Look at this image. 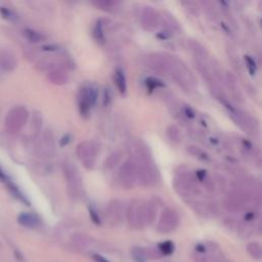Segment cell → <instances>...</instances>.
Returning <instances> with one entry per match:
<instances>
[{"label": "cell", "mask_w": 262, "mask_h": 262, "mask_svg": "<svg viewBox=\"0 0 262 262\" xmlns=\"http://www.w3.org/2000/svg\"><path fill=\"white\" fill-rule=\"evenodd\" d=\"M146 63L154 72L171 79L187 92H194L198 87L195 75L177 57L154 53L147 57Z\"/></svg>", "instance_id": "cell-1"}, {"label": "cell", "mask_w": 262, "mask_h": 262, "mask_svg": "<svg viewBox=\"0 0 262 262\" xmlns=\"http://www.w3.org/2000/svg\"><path fill=\"white\" fill-rule=\"evenodd\" d=\"M173 186L177 193L189 204L196 212L207 215L210 212V204L205 201L207 193L197 179L196 172L186 166H180L174 172Z\"/></svg>", "instance_id": "cell-2"}, {"label": "cell", "mask_w": 262, "mask_h": 262, "mask_svg": "<svg viewBox=\"0 0 262 262\" xmlns=\"http://www.w3.org/2000/svg\"><path fill=\"white\" fill-rule=\"evenodd\" d=\"M130 154L137 167L140 185L146 188L156 186L160 181V174L149 149L143 143L136 142L130 146Z\"/></svg>", "instance_id": "cell-3"}, {"label": "cell", "mask_w": 262, "mask_h": 262, "mask_svg": "<svg viewBox=\"0 0 262 262\" xmlns=\"http://www.w3.org/2000/svg\"><path fill=\"white\" fill-rule=\"evenodd\" d=\"M261 193V188L249 183L235 186L226 195L225 208L233 213L250 210L259 204Z\"/></svg>", "instance_id": "cell-4"}, {"label": "cell", "mask_w": 262, "mask_h": 262, "mask_svg": "<svg viewBox=\"0 0 262 262\" xmlns=\"http://www.w3.org/2000/svg\"><path fill=\"white\" fill-rule=\"evenodd\" d=\"M157 210L152 203L141 199L131 201L127 209V220L135 229H143L152 224L156 217Z\"/></svg>", "instance_id": "cell-5"}, {"label": "cell", "mask_w": 262, "mask_h": 262, "mask_svg": "<svg viewBox=\"0 0 262 262\" xmlns=\"http://www.w3.org/2000/svg\"><path fill=\"white\" fill-rule=\"evenodd\" d=\"M225 108L228 111L229 116L234 121V123L248 135H255L258 133V123L257 121L249 115L244 110L236 107L232 102L227 104Z\"/></svg>", "instance_id": "cell-6"}, {"label": "cell", "mask_w": 262, "mask_h": 262, "mask_svg": "<svg viewBox=\"0 0 262 262\" xmlns=\"http://www.w3.org/2000/svg\"><path fill=\"white\" fill-rule=\"evenodd\" d=\"M65 178L67 181L68 193L72 198H79L82 193V179L79 170L73 163H66L64 165Z\"/></svg>", "instance_id": "cell-7"}, {"label": "cell", "mask_w": 262, "mask_h": 262, "mask_svg": "<svg viewBox=\"0 0 262 262\" xmlns=\"http://www.w3.org/2000/svg\"><path fill=\"white\" fill-rule=\"evenodd\" d=\"M76 155L86 168L92 169L99 155V146L92 141L83 142L77 147Z\"/></svg>", "instance_id": "cell-8"}, {"label": "cell", "mask_w": 262, "mask_h": 262, "mask_svg": "<svg viewBox=\"0 0 262 262\" xmlns=\"http://www.w3.org/2000/svg\"><path fill=\"white\" fill-rule=\"evenodd\" d=\"M29 112L26 108L18 106L12 109L6 118V127L11 133H18L28 122Z\"/></svg>", "instance_id": "cell-9"}, {"label": "cell", "mask_w": 262, "mask_h": 262, "mask_svg": "<svg viewBox=\"0 0 262 262\" xmlns=\"http://www.w3.org/2000/svg\"><path fill=\"white\" fill-rule=\"evenodd\" d=\"M99 97L98 89L94 85H86L80 90L78 96V105L81 115L87 116L91 108L96 105Z\"/></svg>", "instance_id": "cell-10"}, {"label": "cell", "mask_w": 262, "mask_h": 262, "mask_svg": "<svg viewBox=\"0 0 262 262\" xmlns=\"http://www.w3.org/2000/svg\"><path fill=\"white\" fill-rule=\"evenodd\" d=\"M118 179L121 187L125 190L133 189L138 182V172L136 164L133 160L125 161L119 169Z\"/></svg>", "instance_id": "cell-11"}, {"label": "cell", "mask_w": 262, "mask_h": 262, "mask_svg": "<svg viewBox=\"0 0 262 262\" xmlns=\"http://www.w3.org/2000/svg\"><path fill=\"white\" fill-rule=\"evenodd\" d=\"M180 225V216L173 209H165L157 226V231L161 234H170L176 231Z\"/></svg>", "instance_id": "cell-12"}, {"label": "cell", "mask_w": 262, "mask_h": 262, "mask_svg": "<svg viewBox=\"0 0 262 262\" xmlns=\"http://www.w3.org/2000/svg\"><path fill=\"white\" fill-rule=\"evenodd\" d=\"M195 259L197 262H221L222 253L214 244H199L196 247Z\"/></svg>", "instance_id": "cell-13"}, {"label": "cell", "mask_w": 262, "mask_h": 262, "mask_svg": "<svg viewBox=\"0 0 262 262\" xmlns=\"http://www.w3.org/2000/svg\"><path fill=\"white\" fill-rule=\"evenodd\" d=\"M238 147L245 158L251 161L254 165L262 167V151L258 147L243 139L240 140Z\"/></svg>", "instance_id": "cell-14"}, {"label": "cell", "mask_w": 262, "mask_h": 262, "mask_svg": "<svg viewBox=\"0 0 262 262\" xmlns=\"http://www.w3.org/2000/svg\"><path fill=\"white\" fill-rule=\"evenodd\" d=\"M142 27L147 31H155L160 25V15L152 7H146L140 17Z\"/></svg>", "instance_id": "cell-15"}, {"label": "cell", "mask_w": 262, "mask_h": 262, "mask_svg": "<svg viewBox=\"0 0 262 262\" xmlns=\"http://www.w3.org/2000/svg\"><path fill=\"white\" fill-rule=\"evenodd\" d=\"M56 151L55 137L50 129L42 135L39 143V152L45 157H52Z\"/></svg>", "instance_id": "cell-16"}, {"label": "cell", "mask_w": 262, "mask_h": 262, "mask_svg": "<svg viewBox=\"0 0 262 262\" xmlns=\"http://www.w3.org/2000/svg\"><path fill=\"white\" fill-rule=\"evenodd\" d=\"M225 86L227 87V90L229 91V94L231 97L239 104L244 103V97L241 92V89L239 86V83L234 75L231 73L226 72V77H225Z\"/></svg>", "instance_id": "cell-17"}, {"label": "cell", "mask_w": 262, "mask_h": 262, "mask_svg": "<svg viewBox=\"0 0 262 262\" xmlns=\"http://www.w3.org/2000/svg\"><path fill=\"white\" fill-rule=\"evenodd\" d=\"M106 215L109 223L117 225L120 224L123 217V204L121 201L113 200L108 204Z\"/></svg>", "instance_id": "cell-18"}, {"label": "cell", "mask_w": 262, "mask_h": 262, "mask_svg": "<svg viewBox=\"0 0 262 262\" xmlns=\"http://www.w3.org/2000/svg\"><path fill=\"white\" fill-rule=\"evenodd\" d=\"M18 61L11 52L9 51H0V69L7 72H12L17 68Z\"/></svg>", "instance_id": "cell-19"}, {"label": "cell", "mask_w": 262, "mask_h": 262, "mask_svg": "<svg viewBox=\"0 0 262 262\" xmlns=\"http://www.w3.org/2000/svg\"><path fill=\"white\" fill-rule=\"evenodd\" d=\"M18 222L23 227L29 228V229L37 228L40 225L39 217L33 213H28V212L20 214L18 217Z\"/></svg>", "instance_id": "cell-20"}, {"label": "cell", "mask_w": 262, "mask_h": 262, "mask_svg": "<svg viewBox=\"0 0 262 262\" xmlns=\"http://www.w3.org/2000/svg\"><path fill=\"white\" fill-rule=\"evenodd\" d=\"M48 78L53 84L56 85H65L69 80L67 73L59 68H54L53 70H51Z\"/></svg>", "instance_id": "cell-21"}, {"label": "cell", "mask_w": 262, "mask_h": 262, "mask_svg": "<svg viewBox=\"0 0 262 262\" xmlns=\"http://www.w3.org/2000/svg\"><path fill=\"white\" fill-rule=\"evenodd\" d=\"M166 137L172 144H180L183 140L181 130L176 125H170L166 129Z\"/></svg>", "instance_id": "cell-22"}, {"label": "cell", "mask_w": 262, "mask_h": 262, "mask_svg": "<svg viewBox=\"0 0 262 262\" xmlns=\"http://www.w3.org/2000/svg\"><path fill=\"white\" fill-rule=\"evenodd\" d=\"M247 253L255 260L262 259V246L257 242H250L246 247Z\"/></svg>", "instance_id": "cell-23"}, {"label": "cell", "mask_w": 262, "mask_h": 262, "mask_svg": "<svg viewBox=\"0 0 262 262\" xmlns=\"http://www.w3.org/2000/svg\"><path fill=\"white\" fill-rule=\"evenodd\" d=\"M188 152L195 158H197L198 160H201V161H204V162H208L210 161V157L209 155L204 151L202 150L201 148L197 147V146H188L187 148Z\"/></svg>", "instance_id": "cell-24"}, {"label": "cell", "mask_w": 262, "mask_h": 262, "mask_svg": "<svg viewBox=\"0 0 262 262\" xmlns=\"http://www.w3.org/2000/svg\"><path fill=\"white\" fill-rule=\"evenodd\" d=\"M115 83L117 85V89L119 90V92L121 94L126 93V89H127L126 78H125V75H124V73L121 69H117L116 72H115Z\"/></svg>", "instance_id": "cell-25"}, {"label": "cell", "mask_w": 262, "mask_h": 262, "mask_svg": "<svg viewBox=\"0 0 262 262\" xmlns=\"http://www.w3.org/2000/svg\"><path fill=\"white\" fill-rule=\"evenodd\" d=\"M202 6L204 8V11H205L207 17L212 22H215V21L218 20V13H217V10H216V8H215L213 3L205 2V3H202Z\"/></svg>", "instance_id": "cell-26"}, {"label": "cell", "mask_w": 262, "mask_h": 262, "mask_svg": "<svg viewBox=\"0 0 262 262\" xmlns=\"http://www.w3.org/2000/svg\"><path fill=\"white\" fill-rule=\"evenodd\" d=\"M24 36L26 37L27 40H29L32 43H38V42L45 40V36H43L41 33L34 31L32 29L24 30Z\"/></svg>", "instance_id": "cell-27"}, {"label": "cell", "mask_w": 262, "mask_h": 262, "mask_svg": "<svg viewBox=\"0 0 262 262\" xmlns=\"http://www.w3.org/2000/svg\"><path fill=\"white\" fill-rule=\"evenodd\" d=\"M93 4H94V6L98 7L99 9H101L103 11H106V12L113 11L117 6V3L113 2V0H97V2H94Z\"/></svg>", "instance_id": "cell-28"}, {"label": "cell", "mask_w": 262, "mask_h": 262, "mask_svg": "<svg viewBox=\"0 0 262 262\" xmlns=\"http://www.w3.org/2000/svg\"><path fill=\"white\" fill-rule=\"evenodd\" d=\"M94 36L96 38V40L99 43H104L105 42V34H104V24L101 20H99L96 25H95V29H94Z\"/></svg>", "instance_id": "cell-29"}, {"label": "cell", "mask_w": 262, "mask_h": 262, "mask_svg": "<svg viewBox=\"0 0 262 262\" xmlns=\"http://www.w3.org/2000/svg\"><path fill=\"white\" fill-rule=\"evenodd\" d=\"M121 160V153L119 152H116V153H113L112 155H110L106 161H105V167L106 168H109V169H112L114 168Z\"/></svg>", "instance_id": "cell-30"}, {"label": "cell", "mask_w": 262, "mask_h": 262, "mask_svg": "<svg viewBox=\"0 0 262 262\" xmlns=\"http://www.w3.org/2000/svg\"><path fill=\"white\" fill-rule=\"evenodd\" d=\"M158 250L161 253V255H170L174 251V244L171 241H166L159 245Z\"/></svg>", "instance_id": "cell-31"}, {"label": "cell", "mask_w": 262, "mask_h": 262, "mask_svg": "<svg viewBox=\"0 0 262 262\" xmlns=\"http://www.w3.org/2000/svg\"><path fill=\"white\" fill-rule=\"evenodd\" d=\"M148 251H146L145 249L142 248H136L133 251V255L136 261L138 262H146L147 258H148Z\"/></svg>", "instance_id": "cell-32"}, {"label": "cell", "mask_w": 262, "mask_h": 262, "mask_svg": "<svg viewBox=\"0 0 262 262\" xmlns=\"http://www.w3.org/2000/svg\"><path fill=\"white\" fill-rule=\"evenodd\" d=\"M42 127V117L39 113H35L32 120V128L34 133H38V131Z\"/></svg>", "instance_id": "cell-33"}, {"label": "cell", "mask_w": 262, "mask_h": 262, "mask_svg": "<svg viewBox=\"0 0 262 262\" xmlns=\"http://www.w3.org/2000/svg\"><path fill=\"white\" fill-rule=\"evenodd\" d=\"M146 84H147L148 89H149L150 91H154L155 89H158V87L163 86V84H162L159 80H157V79H155V78H152V77H150V78H148V79L146 80Z\"/></svg>", "instance_id": "cell-34"}, {"label": "cell", "mask_w": 262, "mask_h": 262, "mask_svg": "<svg viewBox=\"0 0 262 262\" xmlns=\"http://www.w3.org/2000/svg\"><path fill=\"white\" fill-rule=\"evenodd\" d=\"M245 62H246V66H247V69L249 70V72L253 75L255 74L256 72V65H255V62L253 59H251V57H245Z\"/></svg>", "instance_id": "cell-35"}, {"label": "cell", "mask_w": 262, "mask_h": 262, "mask_svg": "<svg viewBox=\"0 0 262 262\" xmlns=\"http://www.w3.org/2000/svg\"><path fill=\"white\" fill-rule=\"evenodd\" d=\"M90 214H91V217H92V221L96 224V225H101V218L97 212V210L95 208H92L90 207Z\"/></svg>", "instance_id": "cell-36"}, {"label": "cell", "mask_w": 262, "mask_h": 262, "mask_svg": "<svg viewBox=\"0 0 262 262\" xmlns=\"http://www.w3.org/2000/svg\"><path fill=\"white\" fill-rule=\"evenodd\" d=\"M185 6H187L188 10H190V12L192 14H198L199 12V9H198V5L196 3H191V2H188V3H184Z\"/></svg>", "instance_id": "cell-37"}, {"label": "cell", "mask_w": 262, "mask_h": 262, "mask_svg": "<svg viewBox=\"0 0 262 262\" xmlns=\"http://www.w3.org/2000/svg\"><path fill=\"white\" fill-rule=\"evenodd\" d=\"M94 259H95L96 262H110L108 259H106L105 257H103V256H101L99 254L94 255Z\"/></svg>", "instance_id": "cell-38"}, {"label": "cell", "mask_w": 262, "mask_h": 262, "mask_svg": "<svg viewBox=\"0 0 262 262\" xmlns=\"http://www.w3.org/2000/svg\"><path fill=\"white\" fill-rule=\"evenodd\" d=\"M0 180H2L3 182H9V180H8V178H7V176H6V173L4 172V170L2 169V167H0Z\"/></svg>", "instance_id": "cell-39"}, {"label": "cell", "mask_w": 262, "mask_h": 262, "mask_svg": "<svg viewBox=\"0 0 262 262\" xmlns=\"http://www.w3.org/2000/svg\"><path fill=\"white\" fill-rule=\"evenodd\" d=\"M69 143H70V136H66V137L63 138V140H62V142H61V145H62V146H66V145H68Z\"/></svg>", "instance_id": "cell-40"}, {"label": "cell", "mask_w": 262, "mask_h": 262, "mask_svg": "<svg viewBox=\"0 0 262 262\" xmlns=\"http://www.w3.org/2000/svg\"><path fill=\"white\" fill-rule=\"evenodd\" d=\"M260 229L262 230V220H261V222H260Z\"/></svg>", "instance_id": "cell-41"}]
</instances>
